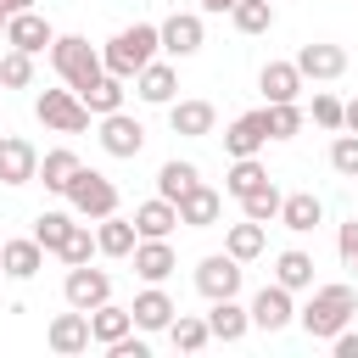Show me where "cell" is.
Listing matches in <instances>:
<instances>
[{"mask_svg":"<svg viewBox=\"0 0 358 358\" xmlns=\"http://www.w3.org/2000/svg\"><path fill=\"white\" fill-rule=\"evenodd\" d=\"M263 246H268V235H263V224H257V218H241V224H229V235H224V252H229V257H241V263L263 257Z\"/></svg>","mask_w":358,"mask_h":358,"instance_id":"29","label":"cell"},{"mask_svg":"<svg viewBox=\"0 0 358 358\" xmlns=\"http://www.w3.org/2000/svg\"><path fill=\"white\" fill-rule=\"evenodd\" d=\"M162 28V50L168 56H196L201 45H207V34H201V17L196 11H173L168 22H157Z\"/></svg>","mask_w":358,"mask_h":358,"instance_id":"12","label":"cell"},{"mask_svg":"<svg viewBox=\"0 0 358 358\" xmlns=\"http://www.w3.org/2000/svg\"><path fill=\"white\" fill-rule=\"evenodd\" d=\"M39 263H45V246H39L34 235H28V241H0V268H6L11 280H34Z\"/></svg>","mask_w":358,"mask_h":358,"instance_id":"26","label":"cell"},{"mask_svg":"<svg viewBox=\"0 0 358 358\" xmlns=\"http://www.w3.org/2000/svg\"><path fill=\"white\" fill-rule=\"evenodd\" d=\"M341 129H352V134H358V95L347 101V117H341Z\"/></svg>","mask_w":358,"mask_h":358,"instance_id":"46","label":"cell"},{"mask_svg":"<svg viewBox=\"0 0 358 358\" xmlns=\"http://www.w3.org/2000/svg\"><path fill=\"white\" fill-rule=\"evenodd\" d=\"M173 224H179V207H173L168 196H151V201H140V207H134V229H140V235H151V241H168V235H173Z\"/></svg>","mask_w":358,"mask_h":358,"instance_id":"24","label":"cell"},{"mask_svg":"<svg viewBox=\"0 0 358 358\" xmlns=\"http://www.w3.org/2000/svg\"><path fill=\"white\" fill-rule=\"evenodd\" d=\"M330 168L347 173V179H358V134H352V129L336 134V145H330Z\"/></svg>","mask_w":358,"mask_h":358,"instance_id":"42","label":"cell"},{"mask_svg":"<svg viewBox=\"0 0 358 358\" xmlns=\"http://www.w3.org/2000/svg\"><path fill=\"white\" fill-rule=\"evenodd\" d=\"M302 134V106L296 101H274L268 106V140H296Z\"/></svg>","mask_w":358,"mask_h":358,"instance_id":"36","label":"cell"},{"mask_svg":"<svg viewBox=\"0 0 358 358\" xmlns=\"http://www.w3.org/2000/svg\"><path fill=\"white\" fill-rule=\"evenodd\" d=\"M157 50H162V28H157V22H134V28H117L101 56H106V73L134 78L145 62H157Z\"/></svg>","mask_w":358,"mask_h":358,"instance_id":"2","label":"cell"},{"mask_svg":"<svg viewBox=\"0 0 358 358\" xmlns=\"http://www.w3.org/2000/svg\"><path fill=\"white\" fill-rule=\"evenodd\" d=\"M90 330H95V347H112L134 330V313L117 308V302H101V308H90Z\"/></svg>","mask_w":358,"mask_h":358,"instance_id":"27","label":"cell"},{"mask_svg":"<svg viewBox=\"0 0 358 358\" xmlns=\"http://www.w3.org/2000/svg\"><path fill=\"white\" fill-rule=\"evenodd\" d=\"M173 268H179L173 246H168V241H151V235H140V246H134V274H140L145 285H162Z\"/></svg>","mask_w":358,"mask_h":358,"instance_id":"15","label":"cell"},{"mask_svg":"<svg viewBox=\"0 0 358 358\" xmlns=\"http://www.w3.org/2000/svg\"><path fill=\"white\" fill-rule=\"evenodd\" d=\"M123 84H129V78H117V73H101V78L84 90V106H90L95 117H106V112H123V95H129Z\"/></svg>","mask_w":358,"mask_h":358,"instance_id":"31","label":"cell"},{"mask_svg":"<svg viewBox=\"0 0 358 358\" xmlns=\"http://www.w3.org/2000/svg\"><path fill=\"white\" fill-rule=\"evenodd\" d=\"M257 90H263L268 106H274V101H296V95H302V67H296V62H268V67L257 73Z\"/></svg>","mask_w":358,"mask_h":358,"instance_id":"20","label":"cell"},{"mask_svg":"<svg viewBox=\"0 0 358 358\" xmlns=\"http://www.w3.org/2000/svg\"><path fill=\"white\" fill-rule=\"evenodd\" d=\"M6 45H17V50H28V56H39L45 45H56V34H50V22H45L39 11H17V17L6 22Z\"/></svg>","mask_w":358,"mask_h":358,"instance_id":"16","label":"cell"},{"mask_svg":"<svg viewBox=\"0 0 358 358\" xmlns=\"http://www.w3.org/2000/svg\"><path fill=\"white\" fill-rule=\"evenodd\" d=\"M45 341H50V352H62V358H73V352H90V341H95V330H90V313H84V308H73V313H56V319H50V330H45Z\"/></svg>","mask_w":358,"mask_h":358,"instance_id":"8","label":"cell"},{"mask_svg":"<svg viewBox=\"0 0 358 358\" xmlns=\"http://www.w3.org/2000/svg\"><path fill=\"white\" fill-rule=\"evenodd\" d=\"M336 252H341L347 268H358V218H347V224L336 229Z\"/></svg>","mask_w":358,"mask_h":358,"instance_id":"43","label":"cell"},{"mask_svg":"<svg viewBox=\"0 0 358 358\" xmlns=\"http://www.w3.org/2000/svg\"><path fill=\"white\" fill-rule=\"evenodd\" d=\"M67 229H73V213H39V218H34V241H39L45 252H62Z\"/></svg>","mask_w":358,"mask_h":358,"instance_id":"38","label":"cell"},{"mask_svg":"<svg viewBox=\"0 0 358 358\" xmlns=\"http://www.w3.org/2000/svg\"><path fill=\"white\" fill-rule=\"evenodd\" d=\"M28 179H39V151H34V140L0 134V185H28Z\"/></svg>","mask_w":358,"mask_h":358,"instance_id":"9","label":"cell"},{"mask_svg":"<svg viewBox=\"0 0 358 358\" xmlns=\"http://www.w3.org/2000/svg\"><path fill=\"white\" fill-rule=\"evenodd\" d=\"M291 319H296V308H291V291H285L280 280L252 296V324H257V330H285Z\"/></svg>","mask_w":358,"mask_h":358,"instance_id":"14","label":"cell"},{"mask_svg":"<svg viewBox=\"0 0 358 358\" xmlns=\"http://www.w3.org/2000/svg\"><path fill=\"white\" fill-rule=\"evenodd\" d=\"M134 90H140V101H151V106H173V90H179L173 62H145V67L134 73Z\"/></svg>","mask_w":358,"mask_h":358,"instance_id":"18","label":"cell"},{"mask_svg":"<svg viewBox=\"0 0 358 358\" xmlns=\"http://www.w3.org/2000/svg\"><path fill=\"white\" fill-rule=\"evenodd\" d=\"M78 168H84V162H78V151H67V145H56V151L39 157V179H45V190H62V196H67V185H73Z\"/></svg>","mask_w":358,"mask_h":358,"instance_id":"28","label":"cell"},{"mask_svg":"<svg viewBox=\"0 0 358 358\" xmlns=\"http://www.w3.org/2000/svg\"><path fill=\"white\" fill-rule=\"evenodd\" d=\"M168 123H173V134L201 140V134H213L218 112H213V101H173V106H168Z\"/></svg>","mask_w":358,"mask_h":358,"instance_id":"22","label":"cell"},{"mask_svg":"<svg viewBox=\"0 0 358 358\" xmlns=\"http://www.w3.org/2000/svg\"><path fill=\"white\" fill-rule=\"evenodd\" d=\"M274 280H280L285 291H313V257H308L302 246L280 252V257H274Z\"/></svg>","mask_w":358,"mask_h":358,"instance_id":"30","label":"cell"},{"mask_svg":"<svg viewBox=\"0 0 358 358\" xmlns=\"http://www.w3.org/2000/svg\"><path fill=\"white\" fill-rule=\"evenodd\" d=\"M168 341H173L179 352H201V347L213 341V330H207V319H196V313H173V324H168Z\"/></svg>","mask_w":358,"mask_h":358,"instance_id":"33","label":"cell"},{"mask_svg":"<svg viewBox=\"0 0 358 358\" xmlns=\"http://www.w3.org/2000/svg\"><path fill=\"white\" fill-rule=\"evenodd\" d=\"M129 313H134V330H168L179 308H173V296H168L162 285H145V291L134 296V308H129Z\"/></svg>","mask_w":358,"mask_h":358,"instance_id":"19","label":"cell"},{"mask_svg":"<svg viewBox=\"0 0 358 358\" xmlns=\"http://www.w3.org/2000/svg\"><path fill=\"white\" fill-rule=\"evenodd\" d=\"M229 22H235L241 34H268V28H274V0H235Z\"/></svg>","mask_w":358,"mask_h":358,"instance_id":"35","label":"cell"},{"mask_svg":"<svg viewBox=\"0 0 358 358\" xmlns=\"http://www.w3.org/2000/svg\"><path fill=\"white\" fill-rule=\"evenodd\" d=\"M268 145V106L263 112H241L229 129H224V151L229 157H257Z\"/></svg>","mask_w":358,"mask_h":358,"instance_id":"11","label":"cell"},{"mask_svg":"<svg viewBox=\"0 0 358 358\" xmlns=\"http://www.w3.org/2000/svg\"><path fill=\"white\" fill-rule=\"evenodd\" d=\"M319 218H324V201H319L313 190H296V196H285V201H280V224H285L291 235L319 229Z\"/></svg>","mask_w":358,"mask_h":358,"instance_id":"23","label":"cell"},{"mask_svg":"<svg viewBox=\"0 0 358 358\" xmlns=\"http://www.w3.org/2000/svg\"><path fill=\"white\" fill-rule=\"evenodd\" d=\"M207 330H213V341H241L252 330V308H241L235 296H218L207 313Z\"/></svg>","mask_w":358,"mask_h":358,"instance_id":"21","label":"cell"},{"mask_svg":"<svg viewBox=\"0 0 358 358\" xmlns=\"http://www.w3.org/2000/svg\"><path fill=\"white\" fill-rule=\"evenodd\" d=\"M140 145H145L140 117H129V112H106L101 117V151L106 157H140Z\"/></svg>","mask_w":358,"mask_h":358,"instance_id":"10","label":"cell"},{"mask_svg":"<svg viewBox=\"0 0 358 358\" xmlns=\"http://www.w3.org/2000/svg\"><path fill=\"white\" fill-rule=\"evenodd\" d=\"M90 252H101V246H95V235H90V224H73V229H67V241H62V252H56V257H62V263H67V268H78V263H90Z\"/></svg>","mask_w":358,"mask_h":358,"instance_id":"40","label":"cell"},{"mask_svg":"<svg viewBox=\"0 0 358 358\" xmlns=\"http://www.w3.org/2000/svg\"><path fill=\"white\" fill-rule=\"evenodd\" d=\"M62 296H67V308H101V302H112V274L106 268H90V263H78V268H67V280H62Z\"/></svg>","mask_w":358,"mask_h":358,"instance_id":"6","label":"cell"},{"mask_svg":"<svg viewBox=\"0 0 358 358\" xmlns=\"http://www.w3.org/2000/svg\"><path fill=\"white\" fill-rule=\"evenodd\" d=\"M330 347H336V358H358V336H352V330H336Z\"/></svg>","mask_w":358,"mask_h":358,"instance_id":"45","label":"cell"},{"mask_svg":"<svg viewBox=\"0 0 358 358\" xmlns=\"http://www.w3.org/2000/svg\"><path fill=\"white\" fill-rule=\"evenodd\" d=\"M358 313V291L352 285H313V296H308V308L296 313V324L313 336V341H330L336 330H347V319Z\"/></svg>","mask_w":358,"mask_h":358,"instance_id":"1","label":"cell"},{"mask_svg":"<svg viewBox=\"0 0 358 358\" xmlns=\"http://www.w3.org/2000/svg\"><path fill=\"white\" fill-rule=\"evenodd\" d=\"M0 274H6V268H0Z\"/></svg>","mask_w":358,"mask_h":358,"instance_id":"50","label":"cell"},{"mask_svg":"<svg viewBox=\"0 0 358 358\" xmlns=\"http://www.w3.org/2000/svg\"><path fill=\"white\" fill-rule=\"evenodd\" d=\"M201 11H213V17H224V11H235V0H201Z\"/></svg>","mask_w":358,"mask_h":358,"instance_id":"48","label":"cell"},{"mask_svg":"<svg viewBox=\"0 0 358 358\" xmlns=\"http://www.w3.org/2000/svg\"><path fill=\"white\" fill-rule=\"evenodd\" d=\"M280 201H285V196H280V190H274V179H268V185H257L252 196H241V213H246V218H257V224H268V218H280Z\"/></svg>","mask_w":358,"mask_h":358,"instance_id":"37","label":"cell"},{"mask_svg":"<svg viewBox=\"0 0 358 358\" xmlns=\"http://www.w3.org/2000/svg\"><path fill=\"white\" fill-rule=\"evenodd\" d=\"M173 207H179V224H190V229H213L218 213H224V196H218L213 185H190Z\"/></svg>","mask_w":358,"mask_h":358,"instance_id":"13","label":"cell"},{"mask_svg":"<svg viewBox=\"0 0 358 358\" xmlns=\"http://www.w3.org/2000/svg\"><path fill=\"white\" fill-rule=\"evenodd\" d=\"M0 84H6V90H28V84H34V56L11 45V50L0 56Z\"/></svg>","mask_w":358,"mask_h":358,"instance_id":"39","label":"cell"},{"mask_svg":"<svg viewBox=\"0 0 358 358\" xmlns=\"http://www.w3.org/2000/svg\"><path fill=\"white\" fill-rule=\"evenodd\" d=\"M106 352H112V358H145V341H140V336L129 330V336H123V341H112Z\"/></svg>","mask_w":358,"mask_h":358,"instance_id":"44","label":"cell"},{"mask_svg":"<svg viewBox=\"0 0 358 358\" xmlns=\"http://www.w3.org/2000/svg\"><path fill=\"white\" fill-rule=\"evenodd\" d=\"M67 207L78 213V218H106V213H117V185L106 179V173H95V168H78L73 173V185H67Z\"/></svg>","mask_w":358,"mask_h":358,"instance_id":"4","label":"cell"},{"mask_svg":"<svg viewBox=\"0 0 358 358\" xmlns=\"http://www.w3.org/2000/svg\"><path fill=\"white\" fill-rule=\"evenodd\" d=\"M6 22H11V17H6V11H0V39H6Z\"/></svg>","mask_w":358,"mask_h":358,"instance_id":"49","label":"cell"},{"mask_svg":"<svg viewBox=\"0 0 358 358\" xmlns=\"http://www.w3.org/2000/svg\"><path fill=\"white\" fill-rule=\"evenodd\" d=\"M50 62H56V73H62V84L67 90H90L101 73H106V56L84 39V34H56V45H50Z\"/></svg>","mask_w":358,"mask_h":358,"instance_id":"3","label":"cell"},{"mask_svg":"<svg viewBox=\"0 0 358 358\" xmlns=\"http://www.w3.org/2000/svg\"><path fill=\"white\" fill-rule=\"evenodd\" d=\"M0 11H6V17H17V11H34V0H0Z\"/></svg>","mask_w":358,"mask_h":358,"instance_id":"47","label":"cell"},{"mask_svg":"<svg viewBox=\"0 0 358 358\" xmlns=\"http://www.w3.org/2000/svg\"><path fill=\"white\" fill-rule=\"evenodd\" d=\"M95 246H101L106 257H134V246H140V229H134V218H117V213H106V218H101V229H95Z\"/></svg>","mask_w":358,"mask_h":358,"instance_id":"25","label":"cell"},{"mask_svg":"<svg viewBox=\"0 0 358 358\" xmlns=\"http://www.w3.org/2000/svg\"><path fill=\"white\" fill-rule=\"evenodd\" d=\"M196 291H201L207 302H218V296H235V291H241V257H229V252H213V257H201V263H196Z\"/></svg>","mask_w":358,"mask_h":358,"instance_id":"7","label":"cell"},{"mask_svg":"<svg viewBox=\"0 0 358 358\" xmlns=\"http://www.w3.org/2000/svg\"><path fill=\"white\" fill-rule=\"evenodd\" d=\"M296 67H302V78H341V73H347V50L313 39V45L296 50Z\"/></svg>","mask_w":358,"mask_h":358,"instance_id":"17","label":"cell"},{"mask_svg":"<svg viewBox=\"0 0 358 358\" xmlns=\"http://www.w3.org/2000/svg\"><path fill=\"white\" fill-rule=\"evenodd\" d=\"M341 117H347V101H336L330 90H319V95H313V123L330 129V134H341Z\"/></svg>","mask_w":358,"mask_h":358,"instance_id":"41","label":"cell"},{"mask_svg":"<svg viewBox=\"0 0 358 358\" xmlns=\"http://www.w3.org/2000/svg\"><path fill=\"white\" fill-rule=\"evenodd\" d=\"M190 185H201V173H196V162H179V157H173V162H162V168H157V196H168V201H179V196H185Z\"/></svg>","mask_w":358,"mask_h":358,"instance_id":"32","label":"cell"},{"mask_svg":"<svg viewBox=\"0 0 358 358\" xmlns=\"http://www.w3.org/2000/svg\"><path fill=\"white\" fill-rule=\"evenodd\" d=\"M257 185H268V168H263L257 157H235V168L224 173V190H229V196H252Z\"/></svg>","mask_w":358,"mask_h":358,"instance_id":"34","label":"cell"},{"mask_svg":"<svg viewBox=\"0 0 358 358\" xmlns=\"http://www.w3.org/2000/svg\"><path fill=\"white\" fill-rule=\"evenodd\" d=\"M34 112H39V123L45 129H56V134H84L90 129V106H84V95L78 90H45L39 101H34Z\"/></svg>","mask_w":358,"mask_h":358,"instance_id":"5","label":"cell"}]
</instances>
